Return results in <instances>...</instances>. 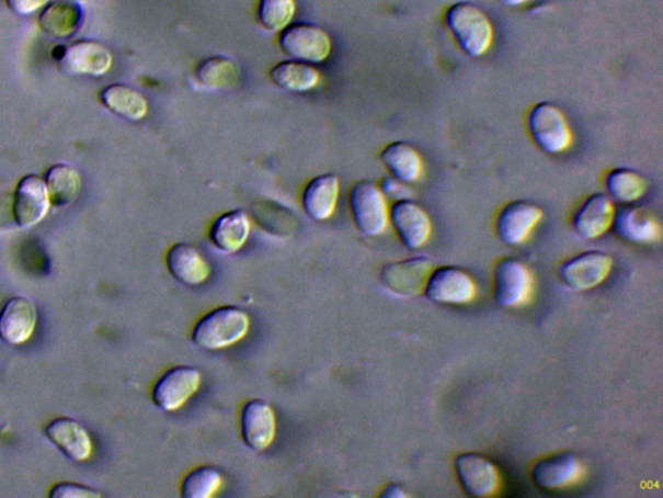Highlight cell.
Here are the masks:
<instances>
[{
    "label": "cell",
    "mask_w": 663,
    "mask_h": 498,
    "mask_svg": "<svg viewBox=\"0 0 663 498\" xmlns=\"http://www.w3.org/2000/svg\"><path fill=\"white\" fill-rule=\"evenodd\" d=\"M37 326V309L31 298L14 296L0 310V339L20 346L32 338Z\"/></svg>",
    "instance_id": "obj_17"
},
{
    "label": "cell",
    "mask_w": 663,
    "mask_h": 498,
    "mask_svg": "<svg viewBox=\"0 0 663 498\" xmlns=\"http://www.w3.org/2000/svg\"><path fill=\"white\" fill-rule=\"evenodd\" d=\"M99 101L114 115L128 121H140L148 113L146 98L126 84H110L99 92Z\"/></svg>",
    "instance_id": "obj_27"
},
{
    "label": "cell",
    "mask_w": 663,
    "mask_h": 498,
    "mask_svg": "<svg viewBox=\"0 0 663 498\" xmlns=\"http://www.w3.org/2000/svg\"><path fill=\"white\" fill-rule=\"evenodd\" d=\"M241 438L249 450L263 452L276 438V416L273 407L261 398L244 404L240 415Z\"/></svg>",
    "instance_id": "obj_13"
},
{
    "label": "cell",
    "mask_w": 663,
    "mask_h": 498,
    "mask_svg": "<svg viewBox=\"0 0 663 498\" xmlns=\"http://www.w3.org/2000/svg\"><path fill=\"white\" fill-rule=\"evenodd\" d=\"M615 204L605 194H594L586 199L573 218V227L583 239H596L607 233L615 217Z\"/></svg>",
    "instance_id": "obj_21"
},
{
    "label": "cell",
    "mask_w": 663,
    "mask_h": 498,
    "mask_svg": "<svg viewBox=\"0 0 663 498\" xmlns=\"http://www.w3.org/2000/svg\"><path fill=\"white\" fill-rule=\"evenodd\" d=\"M251 329V317L244 309L225 305L206 313L192 329L194 344L205 351H219L238 344Z\"/></svg>",
    "instance_id": "obj_1"
},
{
    "label": "cell",
    "mask_w": 663,
    "mask_h": 498,
    "mask_svg": "<svg viewBox=\"0 0 663 498\" xmlns=\"http://www.w3.org/2000/svg\"><path fill=\"white\" fill-rule=\"evenodd\" d=\"M52 2L53 0H5L9 9L20 16L31 15L35 11L45 9Z\"/></svg>",
    "instance_id": "obj_36"
},
{
    "label": "cell",
    "mask_w": 663,
    "mask_h": 498,
    "mask_svg": "<svg viewBox=\"0 0 663 498\" xmlns=\"http://www.w3.org/2000/svg\"><path fill=\"white\" fill-rule=\"evenodd\" d=\"M45 182L49 202L56 208H64L76 201L82 189L80 173L75 168L57 163L47 170Z\"/></svg>",
    "instance_id": "obj_29"
},
{
    "label": "cell",
    "mask_w": 663,
    "mask_h": 498,
    "mask_svg": "<svg viewBox=\"0 0 663 498\" xmlns=\"http://www.w3.org/2000/svg\"><path fill=\"white\" fill-rule=\"evenodd\" d=\"M541 218L544 212L538 205L529 202H512L504 206L496 219V234L507 246L523 245Z\"/></svg>",
    "instance_id": "obj_16"
},
{
    "label": "cell",
    "mask_w": 663,
    "mask_h": 498,
    "mask_svg": "<svg viewBox=\"0 0 663 498\" xmlns=\"http://www.w3.org/2000/svg\"><path fill=\"white\" fill-rule=\"evenodd\" d=\"M82 12L80 7L70 0H53L43 9L39 15V26L43 33L53 38H68L81 25Z\"/></svg>",
    "instance_id": "obj_26"
},
{
    "label": "cell",
    "mask_w": 663,
    "mask_h": 498,
    "mask_svg": "<svg viewBox=\"0 0 663 498\" xmlns=\"http://www.w3.org/2000/svg\"><path fill=\"white\" fill-rule=\"evenodd\" d=\"M380 159L389 170L391 177L403 183H413L420 180L424 173L422 156L409 144L395 142L385 147Z\"/></svg>",
    "instance_id": "obj_25"
},
{
    "label": "cell",
    "mask_w": 663,
    "mask_h": 498,
    "mask_svg": "<svg viewBox=\"0 0 663 498\" xmlns=\"http://www.w3.org/2000/svg\"><path fill=\"white\" fill-rule=\"evenodd\" d=\"M446 24L461 52L470 58H480L493 44V24L479 5L467 2L451 5L446 12Z\"/></svg>",
    "instance_id": "obj_2"
},
{
    "label": "cell",
    "mask_w": 663,
    "mask_h": 498,
    "mask_svg": "<svg viewBox=\"0 0 663 498\" xmlns=\"http://www.w3.org/2000/svg\"><path fill=\"white\" fill-rule=\"evenodd\" d=\"M252 225L247 213L235 210L224 213L214 220L209 238L212 245L222 253H235L245 246Z\"/></svg>",
    "instance_id": "obj_23"
},
{
    "label": "cell",
    "mask_w": 663,
    "mask_h": 498,
    "mask_svg": "<svg viewBox=\"0 0 663 498\" xmlns=\"http://www.w3.org/2000/svg\"><path fill=\"white\" fill-rule=\"evenodd\" d=\"M424 293L436 304L465 305L475 301L477 287L466 270L442 267L432 270Z\"/></svg>",
    "instance_id": "obj_7"
},
{
    "label": "cell",
    "mask_w": 663,
    "mask_h": 498,
    "mask_svg": "<svg viewBox=\"0 0 663 498\" xmlns=\"http://www.w3.org/2000/svg\"><path fill=\"white\" fill-rule=\"evenodd\" d=\"M389 220L398 238L409 249L422 248L431 238V218L423 206L412 202L411 199L397 201L391 205Z\"/></svg>",
    "instance_id": "obj_14"
},
{
    "label": "cell",
    "mask_w": 663,
    "mask_h": 498,
    "mask_svg": "<svg viewBox=\"0 0 663 498\" xmlns=\"http://www.w3.org/2000/svg\"><path fill=\"white\" fill-rule=\"evenodd\" d=\"M61 68L70 75L104 76L112 67L113 58L108 48L94 41H78L64 47Z\"/></svg>",
    "instance_id": "obj_18"
},
{
    "label": "cell",
    "mask_w": 663,
    "mask_h": 498,
    "mask_svg": "<svg viewBox=\"0 0 663 498\" xmlns=\"http://www.w3.org/2000/svg\"><path fill=\"white\" fill-rule=\"evenodd\" d=\"M433 264L425 258H413L385 265L380 282L389 293L399 297H413L424 293Z\"/></svg>",
    "instance_id": "obj_10"
},
{
    "label": "cell",
    "mask_w": 663,
    "mask_h": 498,
    "mask_svg": "<svg viewBox=\"0 0 663 498\" xmlns=\"http://www.w3.org/2000/svg\"><path fill=\"white\" fill-rule=\"evenodd\" d=\"M605 186L613 201L621 204H630L639 201L645 194L647 182L643 176L631 169H615L607 177Z\"/></svg>",
    "instance_id": "obj_31"
},
{
    "label": "cell",
    "mask_w": 663,
    "mask_h": 498,
    "mask_svg": "<svg viewBox=\"0 0 663 498\" xmlns=\"http://www.w3.org/2000/svg\"><path fill=\"white\" fill-rule=\"evenodd\" d=\"M405 184L408 183L398 181L395 177L385 178L381 186L382 194L385 196L397 199V201H405V199H411L412 191L409 189V186H405Z\"/></svg>",
    "instance_id": "obj_35"
},
{
    "label": "cell",
    "mask_w": 663,
    "mask_h": 498,
    "mask_svg": "<svg viewBox=\"0 0 663 498\" xmlns=\"http://www.w3.org/2000/svg\"><path fill=\"white\" fill-rule=\"evenodd\" d=\"M45 435L57 450L71 461H88L94 451L89 431L73 418L54 419L46 426Z\"/></svg>",
    "instance_id": "obj_19"
},
{
    "label": "cell",
    "mask_w": 663,
    "mask_h": 498,
    "mask_svg": "<svg viewBox=\"0 0 663 498\" xmlns=\"http://www.w3.org/2000/svg\"><path fill=\"white\" fill-rule=\"evenodd\" d=\"M277 42L284 54L308 64L323 63L332 52L330 34L311 24L288 25L282 31Z\"/></svg>",
    "instance_id": "obj_6"
},
{
    "label": "cell",
    "mask_w": 663,
    "mask_h": 498,
    "mask_svg": "<svg viewBox=\"0 0 663 498\" xmlns=\"http://www.w3.org/2000/svg\"><path fill=\"white\" fill-rule=\"evenodd\" d=\"M611 227L619 238L631 244H653L661 237L658 219L651 213L632 206H621L616 210Z\"/></svg>",
    "instance_id": "obj_22"
},
{
    "label": "cell",
    "mask_w": 663,
    "mask_h": 498,
    "mask_svg": "<svg viewBox=\"0 0 663 498\" xmlns=\"http://www.w3.org/2000/svg\"><path fill=\"white\" fill-rule=\"evenodd\" d=\"M380 496L385 498H405L410 495L405 493L404 488L398 486V484H389V486L385 487Z\"/></svg>",
    "instance_id": "obj_37"
},
{
    "label": "cell",
    "mask_w": 663,
    "mask_h": 498,
    "mask_svg": "<svg viewBox=\"0 0 663 498\" xmlns=\"http://www.w3.org/2000/svg\"><path fill=\"white\" fill-rule=\"evenodd\" d=\"M613 268L610 256L604 252H584L568 260L559 269L562 283L574 291L593 290L608 279Z\"/></svg>",
    "instance_id": "obj_11"
},
{
    "label": "cell",
    "mask_w": 663,
    "mask_h": 498,
    "mask_svg": "<svg viewBox=\"0 0 663 498\" xmlns=\"http://www.w3.org/2000/svg\"><path fill=\"white\" fill-rule=\"evenodd\" d=\"M295 0H260L256 20L270 32H279L290 25L296 15Z\"/></svg>",
    "instance_id": "obj_33"
},
{
    "label": "cell",
    "mask_w": 663,
    "mask_h": 498,
    "mask_svg": "<svg viewBox=\"0 0 663 498\" xmlns=\"http://www.w3.org/2000/svg\"><path fill=\"white\" fill-rule=\"evenodd\" d=\"M584 475L582 462L570 452L551 455L537 462L531 479L540 489L560 490L579 484Z\"/></svg>",
    "instance_id": "obj_15"
},
{
    "label": "cell",
    "mask_w": 663,
    "mask_h": 498,
    "mask_svg": "<svg viewBox=\"0 0 663 498\" xmlns=\"http://www.w3.org/2000/svg\"><path fill=\"white\" fill-rule=\"evenodd\" d=\"M499 2L507 7H518L525 4L527 0H499Z\"/></svg>",
    "instance_id": "obj_38"
},
{
    "label": "cell",
    "mask_w": 663,
    "mask_h": 498,
    "mask_svg": "<svg viewBox=\"0 0 663 498\" xmlns=\"http://www.w3.org/2000/svg\"><path fill=\"white\" fill-rule=\"evenodd\" d=\"M455 473L465 493L482 498L498 494L501 474L494 462L479 453H462L455 459Z\"/></svg>",
    "instance_id": "obj_8"
},
{
    "label": "cell",
    "mask_w": 663,
    "mask_h": 498,
    "mask_svg": "<svg viewBox=\"0 0 663 498\" xmlns=\"http://www.w3.org/2000/svg\"><path fill=\"white\" fill-rule=\"evenodd\" d=\"M52 206L45 180L28 174L21 178L13 194V218L20 227L38 225Z\"/></svg>",
    "instance_id": "obj_12"
},
{
    "label": "cell",
    "mask_w": 663,
    "mask_h": 498,
    "mask_svg": "<svg viewBox=\"0 0 663 498\" xmlns=\"http://www.w3.org/2000/svg\"><path fill=\"white\" fill-rule=\"evenodd\" d=\"M340 182L336 174L328 173L312 178L302 192L306 215L313 220L332 217L339 202Z\"/></svg>",
    "instance_id": "obj_24"
},
{
    "label": "cell",
    "mask_w": 663,
    "mask_h": 498,
    "mask_svg": "<svg viewBox=\"0 0 663 498\" xmlns=\"http://www.w3.org/2000/svg\"><path fill=\"white\" fill-rule=\"evenodd\" d=\"M533 291L530 270L517 259H503L494 270V297L504 308L522 307Z\"/></svg>",
    "instance_id": "obj_9"
},
{
    "label": "cell",
    "mask_w": 663,
    "mask_h": 498,
    "mask_svg": "<svg viewBox=\"0 0 663 498\" xmlns=\"http://www.w3.org/2000/svg\"><path fill=\"white\" fill-rule=\"evenodd\" d=\"M224 486V476L213 466H199L187 475L181 484L184 498H210Z\"/></svg>",
    "instance_id": "obj_32"
},
{
    "label": "cell",
    "mask_w": 663,
    "mask_h": 498,
    "mask_svg": "<svg viewBox=\"0 0 663 498\" xmlns=\"http://www.w3.org/2000/svg\"><path fill=\"white\" fill-rule=\"evenodd\" d=\"M347 201L354 225L362 234L379 237L387 230L388 203L377 184L369 181L355 182L348 191Z\"/></svg>",
    "instance_id": "obj_3"
},
{
    "label": "cell",
    "mask_w": 663,
    "mask_h": 498,
    "mask_svg": "<svg viewBox=\"0 0 663 498\" xmlns=\"http://www.w3.org/2000/svg\"><path fill=\"white\" fill-rule=\"evenodd\" d=\"M527 129L541 151L558 155L572 145L573 135L564 113L551 103H538L527 115Z\"/></svg>",
    "instance_id": "obj_4"
},
{
    "label": "cell",
    "mask_w": 663,
    "mask_h": 498,
    "mask_svg": "<svg viewBox=\"0 0 663 498\" xmlns=\"http://www.w3.org/2000/svg\"><path fill=\"white\" fill-rule=\"evenodd\" d=\"M169 273L184 286L196 287L208 281L210 265L195 247L176 244L167 253Z\"/></svg>",
    "instance_id": "obj_20"
},
{
    "label": "cell",
    "mask_w": 663,
    "mask_h": 498,
    "mask_svg": "<svg viewBox=\"0 0 663 498\" xmlns=\"http://www.w3.org/2000/svg\"><path fill=\"white\" fill-rule=\"evenodd\" d=\"M203 376L194 366H174L163 373L155 383L152 401L161 411L180 410L202 387Z\"/></svg>",
    "instance_id": "obj_5"
},
{
    "label": "cell",
    "mask_w": 663,
    "mask_h": 498,
    "mask_svg": "<svg viewBox=\"0 0 663 498\" xmlns=\"http://www.w3.org/2000/svg\"><path fill=\"white\" fill-rule=\"evenodd\" d=\"M239 68L225 56H213L198 63L194 70V80L206 90L231 89L239 82Z\"/></svg>",
    "instance_id": "obj_28"
},
{
    "label": "cell",
    "mask_w": 663,
    "mask_h": 498,
    "mask_svg": "<svg viewBox=\"0 0 663 498\" xmlns=\"http://www.w3.org/2000/svg\"><path fill=\"white\" fill-rule=\"evenodd\" d=\"M49 497L53 498H99L102 494L99 490L83 486V484L60 482L49 490Z\"/></svg>",
    "instance_id": "obj_34"
},
{
    "label": "cell",
    "mask_w": 663,
    "mask_h": 498,
    "mask_svg": "<svg viewBox=\"0 0 663 498\" xmlns=\"http://www.w3.org/2000/svg\"><path fill=\"white\" fill-rule=\"evenodd\" d=\"M277 88L290 92H306L317 88L320 76L316 68L302 61H282L270 70Z\"/></svg>",
    "instance_id": "obj_30"
}]
</instances>
